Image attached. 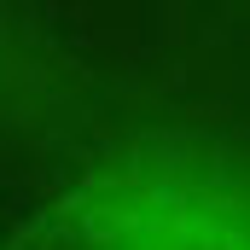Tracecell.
Returning a JSON list of instances; mask_svg holds the SVG:
<instances>
[{
	"instance_id": "obj_1",
	"label": "cell",
	"mask_w": 250,
	"mask_h": 250,
	"mask_svg": "<svg viewBox=\"0 0 250 250\" xmlns=\"http://www.w3.org/2000/svg\"><path fill=\"white\" fill-rule=\"evenodd\" d=\"M18 250H250V146L198 134L111 146Z\"/></svg>"
}]
</instances>
